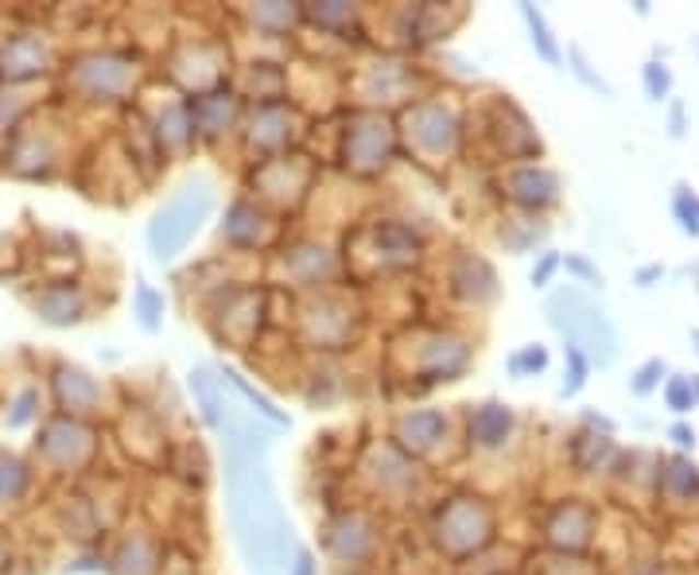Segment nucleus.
<instances>
[{"mask_svg":"<svg viewBox=\"0 0 699 575\" xmlns=\"http://www.w3.org/2000/svg\"><path fill=\"white\" fill-rule=\"evenodd\" d=\"M673 137H684V110L673 105Z\"/></svg>","mask_w":699,"mask_h":575,"instance_id":"27","label":"nucleus"},{"mask_svg":"<svg viewBox=\"0 0 699 575\" xmlns=\"http://www.w3.org/2000/svg\"><path fill=\"white\" fill-rule=\"evenodd\" d=\"M583 421H587V424H598V428H606V432L615 428V424H610V421H603V416H595V413H587V416H583Z\"/></svg>","mask_w":699,"mask_h":575,"instance_id":"28","label":"nucleus"},{"mask_svg":"<svg viewBox=\"0 0 699 575\" xmlns=\"http://www.w3.org/2000/svg\"><path fill=\"white\" fill-rule=\"evenodd\" d=\"M191 393L198 396V404H203V421L210 424V428L222 432V421H226V396H222V386L206 373V369H191Z\"/></svg>","mask_w":699,"mask_h":575,"instance_id":"7","label":"nucleus"},{"mask_svg":"<svg viewBox=\"0 0 699 575\" xmlns=\"http://www.w3.org/2000/svg\"><path fill=\"white\" fill-rule=\"evenodd\" d=\"M55 393L62 409H90L102 396V386L78 366H55Z\"/></svg>","mask_w":699,"mask_h":575,"instance_id":"5","label":"nucleus"},{"mask_svg":"<svg viewBox=\"0 0 699 575\" xmlns=\"http://www.w3.org/2000/svg\"><path fill=\"white\" fill-rule=\"evenodd\" d=\"M133 303H137L140 326H145L148 335H156V331H160V315H163V296L156 292L152 284L140 280V284H137V292H133Z\"/></svg>","mask_w":699,"mask_h":575,"instance_id":"11","label":"nucleus"},{"mask_svg":"<svg viewBox=\"0 0 699 575\" xmlns=\"http://www.w3.org/2000/svg\"><path fill=\"white\" fill-rule=\"evenodd\" d=\"M548 323L568 335V343H575L591 361L598 366H610L618 354V338H615V326L606 323L603 311L587 300L583 292L575 288H563L548 300Z\"/></svg>","mask_w":699,"mask_h":575,"instance_id":"2","label":"nucleus"},{"mask_svg":"<svg viewBox=\"0 0 699 575\" xmlns=\"http://www.w3.org/2000/svg\"><path fill=\"white\" fill-rule=\"evenodd\" d=\"M222 378L230 381V386L238 389V393L245 396L249 404H253V413H256V416H265V421H273V424H280V428H288V416H284L280 409H276V404L268 401V396H261V393H256L253 386H245V378H238V373H233V369H222Z\"/></svg>","mask_w":699,"mask_h":575,"instance_id":"10","label":"nucleus"},{"mask_svg":"<svg viewBox=\"0 0 699 575\" xmlns=\"http://www.w3.org/2000/svg\"><path fill=\"white\" fill-rule=\"evenodd\" d=\"M665 401L673 413H688V409H696V389H691V378H673L665 386Z\"/></svg>","mask_w":699,"mask_h":575,"instance_id":"19","label":"nucleus"},{"mask_svg":"<svg viewBox=\"0 0 699 575\" xmlns=\"http://www.w3.org/2000/svg\"><path fill=\"white\" fill-rule=\"evenodd\" d=\"M641 78H645V94H649V102H665L668 90H673V74H668V67H661V62H645Z\"/></svg>","mask_w":699,"mask_h":575,"instance_id":"17","label":"nucleus"},{"mask_svg":"<svg viewBox=\"0 0 699 575\" xmlns=\"http://www.w3.org/2000/svg\"><path fill=\"white\" fill-rule=\"evenodd\" d=\"M545 366H548L545 346H525V350L513 354V358H509V373H513V378H525V373H540Z\"/></svg>","mask_w":699,"mask_h":575,"instance_id":"18","label":"nucleus"},{"mask_svg":"<svg viewBox=\"0 0 699 575\" xmlns=\"http://www.w3.org/2000/svg\"><path fill=\"white\" fill-rule=\"evenodd\" d=\"M43 62H47V51H43L39 39L20 35V39H12L9 44V51H4V74L9 78L35 74V70H43Z\"/></svg>","mask_w":699,"mask_h":575,"instance_id":"8","label":"nucleus"},{"mask_svg":"<svg viewBox=\"0 0 699 575\" xmlns=\"http://www.w3.org/2000/svg\"><path fill=\"white\" fill-rule=\"evenodd\" d=\"M226 506H230L233 544L253 575L291 572V521L280 506L265 447L226 444Z\"/></svg>","mask_w":699,"mask_h":575,"instance_id":"1","label":"nucleus"},{"mask_svg":"<svg viewBox=\"0 0 699 575\" xmlns=\"http://www.w3.org/2000/svg\"><path fill=\"white\" fill-rule=\"evenodd\" d=\"M691 389H696V393H699V378H691Z\"/></svg>","mask_w":699,"mask_h":575,"instance_id":"29","label":"nucleus"},{"mask_svg":"<svg viewBox=\"0 0 699 575\" xmlns=\"http://www.w3.org/2000/svg\"><path fill=\"white\" fill-rule=\"evenodd\" d=\"M661 378H665V361H661V358H649L645 366L638 369V378L630 381V389H633L638 396H645V393H653V389L661 386Z\"/></svg>","mask_w":699,"mask_h":575,"instance_id":"20","label":"nucleus"},{"mask_svg":"<svg viewBox=\"0 0 699 575\" xmlns=\"http://www.w3.org/2000/svg\"><path fill=\"white\" fill-rule=\"evenodd\" d=\"M24 486H27L24 463H20V459H12V456H0V502L20 498V494H24Z\"/></svg>","mask_w":699,"mask_h":575,"instance_id":"13","label":"nucleus"},{"mask_svg":"<svg viewBox=\"0 0 699 575\" xmlns=\"http://www.w3.org/2000/svg\"><path fill=\"white\" fill-rule=\"evenodd\" d=\"M35 311H39L43 323L75 326V323H82V315H85V300L78 288H70V284H55V288H47L43 296H35Z\"/></svg>","mask_w":699,"mask_h":575,"instance_id":"4","label":"nucleus"},{"mask_svg":"<svg viewBox=\"0 0 699 575\" xmlns=\"http://www.w3.org/2000/svg\"><path fill=\"white\" fill-rule=\"evenodd\" d=\"M288 575H316V560L308 552H296V564H291Z\"/></svg>","mask_w":699,"mask_h":575,"instance_id":"25","label":"nucleus"},{"mask_svg":"<svg viewBox=\"0 0 699 575\" xmlns=\"http://www.w3.org/2000/svg\"><path fill=\"white\" fill-rule=\"evenodd\" d=\"M673 215L676 222H680L684 233H691V238H699V198L691 195L688 187H676V198H673Z\"/></svg>","mask_w":699,"mask_h":575,"instance_id":"14","label":"nucleus"},{"mask_svg":"<svg viewBox=\"0 0 699 575\" xmlns=\"http://www.w3.org/2000/svg\"><path fill=\"white\" fill-rule=\"evenodd\" d=\"M513 428V413L505 404H482L470 413V439L478 447H502Z\"/></svg>","mask_w":699,"mask_h":575,"instance_id":"6","label":"nucleus"},{"mask_svg":"<svg viewBox=\"0 0 699 575\" xmlns=\"http://www.w3.org/2000/svg\"><path fill=\"white\" fill-rule=\"evenodd\" d=\"M555 268H560V257H555V253H545V257H540V265L532 268V284H537V288H545V284L552 280Z\"/></svg>","mask_w":699,"mask_h":575,"instance_id":"21","label":"nucleus"},{"mask_svg":"<svg viewBox=\"0 0 699 575\" xmlns=\"http://www.w3.org/2000/svg\"><path fill=\"white\" fill-rule=\"evenodd\" d=\"M657 276H661V265L641 268V273H638V284H641V288H649V280H657Z\"/></svg>","mask_w":699,"mask_h":575,"instance_id":"26","label":"nucleus"},{"mask_svg":"<svg viewBox=\"0 0 699 575\" xmlns=\"http://www.w3.org/2000/svg\"><path fill=\"white\" fill-rule=\"evenodd\" d=\"M210 207H214V198L206 187H183L171 203H163L152 222H148V250H152V257L156 261L180 257L183 245H187L198 233V226L206 222Z\"/></svg>","mask_w":699,"mask_h":575,"instance_id":"3","label":"nucleus"},{"mask_svg":"<svg viewBox=\"0 0 699 575\" xmlns=\"http://www.w3.org/2000/svg\"><path fill=\"white\" fill-rule=\"evenodd\" d=\"M520 16L529 24V39H532V47H537L540 59H545L548 67H560V44H555L552 32H548V20L540 16L532 4H520Z\"/></svg>","mask_w":699,"mask_h":575,"instance_id":"9","label":"nucleus"},{"mask_svg":"<svg viewBox=\"0 0 699 575\" xmlns=\"http://www.w3.org/2000/svg\"><path fill=\"white\" fill-rule=\"evenodd\" d=\"M35 404H39V393H35V389H20L16 401H12V413H4V428H12V432L27 428L35 416Z\"/></svg>","mask_w":699,"mask_h":575,"instance_id":"16","label":"nucleus"},{"mask_svg":"<svg viewBox=\"0 0 699 575\" xmlns=\"http://www.w3.org/2000/svg\"><path fill=\"white\" fill-rule=\"evenodd\" d=\"M572 62H575L572 70H575V74L583 78V82H587L591 90H603V94H610V87H606L603 78H598V74H591V70H587V62H583V55H580V51H572Z\"/></svg>","mask_w":699,"mask_h":575,"instance_id":"22","label":"nucleus"},{"mask_svg":"<svg viewBox=\"0 0 699 575\" xmlns=\"http://www.w3.org/2000/svg\"><path fill=\"white\" fill-rule=\"evenodd\" d=\"M668 436H673L680 447H696V428H688V424H673V428H668Z\"/></svg>","mask_w":699,"mask_h":575,"instance_id":"24","label":"nucleus"},{"mask_svg":"<svg viewBox=\"0 0 699 575\" xmlns=\"http://www.w3.org/2000/svg\"><path fill=\"white\" fill-rule=\"evenodd\" d=\"M447 428V421L439 413H412V416H404V424H401V432L409 436V444L416 439L420 447H427L432 439H439V432Z\"/></svg>","mask_w":699,"mask_h":575,"instance_id":"12","label":"nucleus"},{"mask_svg":"<svg viewBox=\"0 0 699 575\" xmlns=\"http://www.w3.org/2000/svg\"><path fill=\"white\" fill-rule=\"evenodd\" d=\"M563 354H568V366H572V373H568V378H572V381H563L560 396H575V393H580L583 386H587L591 358H587V354H583V350H580V346H575V343H568V346H563Z\"/></svg>","mask_w":699,"mask_h":575,"instance_id":"15","label":"nucleus"},{"mask_svg":"<svg viewBox=\"0 0 699 575\" xmlns=\"http://www.w3.org/2000/svg\"><path fill=\"white\" fill-rule=\"evenodd\" d=\"M568 268H572V273H580L583 280H591V284H595V288H603V276H598V268H595V265H587V261H583V257H568Z\"/></svg>","mask_w":699,"mask_h":575,"instance_id":"23","label":"nucleus"},{"mask_svg":"<svg viewBox=\"0 0 699 575\" xmlns=\"http://www.w3.org/2000/svg\"><path fill=\"white\" fill-rule=\"evenodd\" d=\"M691 343H699V331H691Z\"/></svg>","mask_w":699,"mask_h":575,"instance_id":"30","label":"nucleus"}]
</instances>
